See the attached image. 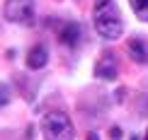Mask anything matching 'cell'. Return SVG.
<instances>
[{"label":"cell","mask_w":148,"mask_h":140,"mask_svg":"<svg viewBox=\"0 0 148 140\" xmlns=\"http://www.w3.org/2000/svg\"><path fill=\"white\" fill-rule=\"evenodd\" d=\"M95 29L102 39H119L121 32H124V24H121V17H119V10L112 0H97L95 3Z\"/></svg>","instance_id":"6da1fadb"},{"label":"cell","mask_w":148,"mask_h":140,"mask_svg":"<svg viewBox=\"0 0 148 140\" xmlns=\"http://www.w3.org/2000/svg\"><path fill=\"white\" fill-rule=\"evenodd\" d=\"M41 133L46 140H73L75 128H73V121L68 118V114L51 111L41 121Z\"/></svg>","instance_id":"7a4b0ae2"},{"label":"cell","mask_w":148,"mask_h":140,"mask_svg":"<svg viewBox=\"0 0 148 140\" xmlns=\"http://www.w3.org/2000/svg\"><path fill=\"white\" fill-rule=\"evenodd\" d=\"M5 20L12 24H32L34 20V0H8L3 7Z\"/></svg>","instance_id":"3957f363"},{"label":"cell","mask_w":148,"mask_h":140,"mask_svg":"<svg viewBox=\"0 0 148 140\" xmlns=\"http://www.w3.org/2000/svg\"><path fill=\"white\" fill-rule=\"evenodd\" d=\"M95 75L100 77V80H116V75H119V65H116V56L112 51H104L102 56L97 58Z\"/></svg>","instance_id":"277c9868"},{"label":"cell","mask_w":148,"mask_h":140,"mask_svg":"<svg viewBox=\"0 0 148 140\" xmlns=\"http://www.w3.org/2000/svg\"><path fill=\"white\" fill-rule=\"evenodd\" d=\"M46 63H49V51H46V46L36 44V46L29 48V53H27V68H29V70H41Z\"/></svg>","instance_id":"5b68a950"},{"label":"cell","mask_w":148,"mask_h":140,"mask_svg":"<svg viewBox=\"0 0 148 140\" xmlns=\"http://www.w3.org/2000/svg\"><path fill=\"white\" fill-rule=\"evenodd\" d=\"M58 41L61 44H66V46H78V41H80V24L75 22H66L63 27L58 29Z\"/></svg>","instance_id":"8992f818"},{"label":"cell","mask_w":148,"mask_h":140,"mask_svg":"<svg viewBox=\"0 0 148 140\" xmlns=\"http://www.w3.org/2000/svg\"><path fill=\"white\" fill-rule=\"evenodd\" d=\"M129 56H131L136 63L141 65H148V46H146V41L143 39H129Z\"/></svg>","instance_id":"52a82bcc"},{"label":"cell","mask_w":148,"mask_h":140,"mask_svg":"<svg viewBox=\"0 0 148 140\" xmlns=\"http://www.w3.org/2000/svg\"><path fill=\"white\" fill-rule=\"evenodd\" d=\"M141 22H148V0H129Z\"/></svg>","instance_id":"ba28073f"},{"label":"cell","mask_w":148,"mask_h":140,"mask_svg":"<svg viewBox=\"0 0 148 140\" xmlns=\"http://www.w3.org/2000/svg\"><path fill=\"white\" fill-rule=\"evenodd\" d=\"M8 101H10V92L5 85H0V104H8Z\"/></svg>","instance_id":"9c48e42d"},{"label":"cell","mask_w":148,"mask_h":140,"mask_svg":"<svg viewBox=\"0 0 148 140\" xmlns=\"http://www.w3.org/2000/svg\"><path fill=\"white\" fill-rule=\"evenodd\" d=\"M109 135H112L114 140H119V138H121V128H119V126H116V128H112V131H109Z\"/></svg>","instance_id":"30bf717a"},{"label":"cell","mask_w":148,"mask_h":140,"mask_svg":"<svg viewBox=\"0 0 148 140\" xmlns=\"http://www.w3.org/2000/svg\"><path fill=\"white\" fill-rule=\"evenodd\" d=\"M88 140H100V135L97 133H88Z\"/></svg>","instance_id":"8fae6325"},{"label":"cell","mask_w":148,"mask_h":140,"mask_svg":"<svg viewBox=\"0 0 148 140\" xmlns=\"http://www.w3.org/2000/svg\"><path fill=\"white\" fill-rule=\"evenodd\" d=\"M129 140H138V135H131V138H129Z\"/></svg>","instance_id":"7c38bea8"},{"label":"cell","mask_w":148,"mask_h":140,"mask_svg":"<svg viewBox=\"0 0 148 140\" xmlns=\"http://www.w3.org/2000/svg\"><path fill=\"white\" fill-rule=\"evenodd\" d=\"M143 140H148V133H146V138H143Z\"/></svg>","instance_id":"4fadbf2b"}]
</instances>
